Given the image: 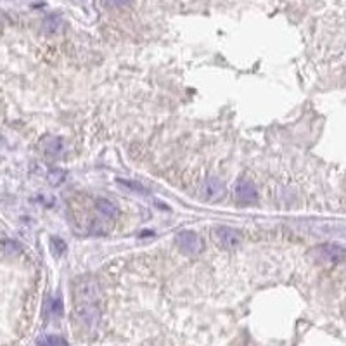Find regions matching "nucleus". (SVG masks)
<instances>
[{"instance_id": "4468645a", "label": "nucleus", "mask_w": 346, "mask_h": 346, "mask_svg": "<svg viewBox=\"0 0 346 346\" xmlns=\"http://www.w3.org/2000/svg\"><path fill=\"white\" fill-rule=\"evenodd\" d=\"M126 2H128V0H102V4L108 7H122V6H125Z\"/></svg>"}, {"instance_id": "423d86ee", "label": "nucleus", "mask_w": 346, "mask_h": 346, "mask_svg": "<svg viewBox=\"0 0 346 346\" xmlns=\"http://www.w3.org/2000/svg\"><path fill=\"white\" fill-rule=\"evenodd\" d=\"M236 196L244 202H250V201H254L258 198V190L254 187V184L248 178H240L236 186Z\"/></svg>"}, {"instance_id": "0eeeda50", "label": "nucleus", "mask_w": 346, "mask_h": 346, "mask_svg": "<svg viewBox=\"0 0 346 346\" xmlns=\"http://www.w3.org/2000/svg\"><path fill=\"white\" fill-rule=\"evenodd\" d=\"M44 149L50 158H59L62 154V151H64V144H62L61 138L50 137V138H47V142L44 144Z\"/></svg>"}, {"instance_id": "20e7f679", "label": "nucleus", "mask_w": 346, "mask_h": 346, "mask_svg": "<svg viewBox=\"0 0 346 346\" xmlns=\"http://www.w3.org/2000/svg\"><path fill=\"white\" fill-rule=\"evenodd\" d=\"M225 194V187L224 184L220 182L215 176H208L204 182L201 184V190H199V196H201L204 201L208 202H216L224 198Z\"/></svg>"}, {"instance_id": "ddd939ff", "label": "nucleus", "mask_w": 346, "mask_h": 346, "mask_svg": "<svg viewBox=\"0 0 346 346\" xmlns=\"http://www.w3.org/2000/svg\"><path fill=\"white\" fill-rule=\"evenodd\" d=\"M48 178H50L52 184H56V186H58V184H61V180L64 178V172H59L58 168H56V172L52 170L50 173H48Z\"/></svg>"}, {"instance_id": "1a4fd4ad", "label": "nucleus", "mask_w": 346, "mask_h": 346, "mask_svg": "<svg viewBox=\"0 0 346 346\" xmlns=\"http://www.w3.org/2000/svg\"><path fill=\"white\" fill-rule=\"evenodd\" d=\"M38 346H68V343L62 338L48 334V336H44L42 340L38 341Z\"/></svg>"}, {"instance_id": "f03ea898", "label": "nucleus", "mask_w": 346, "mask_h": 346, "mask_svg": "<svg viewBox=\"0 0 346 346\" xmlns=\"http://www.w3.org/2000/svg\"><path fill=\"white\" fill-rule=\"evenodd\" d=\"M212 239L222 250H236L242 242L240 232L232 227H225V225H216L212 228Z\"/></svg>"}, {"instance_id": "9d476101", "label": "nucleus", "mask_w": 346, "mask_h": 346, "mask_svg": "<svg viewBox=\"0 0 346 346\" xmlns=\"http://www.w3.org/2000/svg\"><path fill=\"white\" fill-rule=\"evenodd\" d=\"M118 184H122L125 189H130V190H134V192H137V194H146V196L149 194V190L146 189V187H142L140 184H137V182H132V180H122V178H118Z\"/></svg>"}, {"instance_id": "6e6552de", "label": "nucleus", "mask_w": 346, "mask_h": 346, "mask_svg": "<svg viewBox=\"0 0 346 346\" xmlns=\"http://www.w3.org/2000/svg\"><path fill=\"white\" fill-rule=\"evenodd\" d=\"M96 208L108 218H116V216H118V206H116L114 202L109 201V199H102V198L97 199Z\"/></svg>"}, {"instance_id": "f257e3e1", "label": "nucleus", "mask_w": 346, "mask_h": 346, "mask_svg": "<svg viewBox=\"0 0 346 346\" xmlns=\"http://www.w3.org/2000/svg\"><path fill=\"white\" fill-rule=\"evenodd\" d=\"M76 312L85 320L86 324H94L99 318V312H97V298H99V284L94 279H82L78 280L76 289Z\"/></svg>"}, {"instance_id": "7ed1b4c3", "label": "nucleus", "mask_w": 346, "mask_h": 346, "mask_svg": "<svg viewBox=\"0 0 346 346\" xmlns=\"http://www.w3.org/2000/svg\"><path fill=\"white\" fill-rule=\"evenodd\" d=\"M175 242L178 250L187 256H194L202 251V240L192 230H182L175 236Z\"/></svg>"}, {"instance_id": "9b49d317", "label": "nucleus", "mask_w": 346, "mask_h": 346, "mask_svg": "<svg viewBox=\"0 0 346 346\" xmlns=\"http://www.w3.org/2000/svg\"><path fill=\"white\" fill-rule=\"evenodd\" d=\"M59 26H61V20H59V18H56V16H50V18H47V20L44 21V28L47 30V32H56Z\"/></svg>"}, {"instance_id": "f8f14e48", "label": "nucleus", "mask_w": 346, "mask_h": 346, "mask_svg": "<svg viewBox=\"0 0 346 346\" xmlns=\"http://www.w3.org/2000/svg\"><path fill=\"white\" fill-rule=\"evenodd\" d=\"M50 312L54 315H62V302L61 298H54L50 302Z\"/></svg>"}, {"instance_id": "39448f33", "label": "nucleus", "mask_w": 346, "mask_h": 346, "mask_svg": "<svg viewBox=\"0 0 346 346\" xmlns=\"http://www.w3.org/2000/svg\"><path fill=\"white\" fill-rule=\"evenodd\" d=\"M314 254L317 258V262L322 263H336L341 258H344V250L336 244H322V246L315 248Z\"/></svg>"}]
</instances>
